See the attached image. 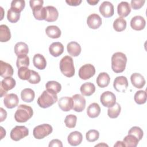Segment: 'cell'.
I'll use <instances>...</instances> for the list:
<instances>
[{
	"instance_id": "cell-1",
	"label": "cell",
	"mask_w": 147,
	"mask_h": 147,
	"mask_svg": "<svg viewBox=\"0 0 147 147\" xmlns=\"http://www.w3.org/2000/svg\"><path fill=\"white\" fill-rule=\"evenodd\" d=\"M57 101V94L52 90H48L44 91L37 99L38 106L43 109L48 108Z\"/></svg>"
},
{
	"instance_id": "cell-2",
	"label": "cell",
	"mask_w": 147,
	"mask_h": 147,
	"mask_svg": "<svg viewBox=\"0 0 147 147\" xmlns=\"http://www.w3.org/2000/svg\"><path fill=\"white\" fill-rule=\"evenodd\" d=\"M127 63V57L122 52H115L111 57V68L115 73L122 72Z\"/></svg>"
},
{
	"instance_id": "cell-3",
	"label": "cell",
	"mask_w": 147,
	"mask_h": 147,
	"mask_svg": "<svg viewBox=\"0 0 147 147\" xmlns=\"http://www.w3.org/2000/svg\"><path fill=\"white\" fill-rule=\"evenodd\" d=\"M33 114L32 108L26 105H20L14 114L15 120L20 123L26 122L32 118Z\"/></svg>"
},
{
	"instance_id": "cell-4",
	"label": "cell",
	"mask_w": 147,
	"mask_h": 147,
	"mask_svg": "<svg viewBox=\"0 0 147 147\" xmlns=\"http://www.w3.org/2000/svg\"><path fill=\"white\" fill-rule=\"evenodd\" d=\"M60 69L61 73L66 77H72L75 72L72 58L69 56L63 57L60 62Z\"/></svg>"
},
{
	"instance_id": "cell-5",
	"label": "cell",
	"mask_w": 147,
	"mask_h": 147,
	"mask_svg": "<svg viewBox=\"0 0 147 147\" xmlns=\"http://www.w3.org/2000/svg\"><path fill=\"white\" fill-rule=\"evenodd\" d=\"M53 128L51 125L44 123L36 126L33 131V134L36 139H42L52 133Z\"/></svg>"
},
{
	"instance_id": "cell-6",
	"label": "cell",
	"mask_w": 147,
	"mask_h": 147,
	"mask_svg": "<svg viewBox=\"0 0 147 147\" xmlns=\"http://www.w3.org/2000/svg\"><path fill=\"white\" fill-rule=\"evenodd\" d=\"M29 134L28 129L24 126H16L10 131L11 140L18 141Z\"/></svg>"
},
{
	"instance_id": "cell-7",
	"label": "cell",
	"mask_w": 147,
	"mask_h": 147,
	"mask_svg": "<svg viewBox=\"0 0 147 147\" xmlns=\"http://www.w3.org/2000/svg\"><path fill=\"white\" fill-rule=\"evenodd\" d=\"M79 76L83 80H87L92 77L95 74V69L91 64H84L79 70Z\"/></svg>"
},
{
	"instance_id": "cell-8",
	"label": "cell",
	"mask_w": 147,
	"mask_h": 147,
	"mask_svg": "<svg viewBox=\"0 0 147 147\" xmlns=\"http://www.w3.org/2000/svg\"><path fill=\"white\" fill-rule=\"evenodd\" d=\"M100 100L102 105L105 107H110L116 103V96L111 91H105L101 94Z\"/></svg>"
},
{
	"instance_id": "cell-9",
	"label": "cell",
	"mask_w": 147,
	"mask_h": 147,
	"mask_svg": "<svg viewBox=\"0 0 147 147\" xmlns=\"http://www.w3.org/2000/svg\"><path fill=\"white\" fill-rule=\"evenodd\" d=\"M16 84V82L15 79L11 77H7L3 79L1 82V97H3L6 94L9 90L13 89L15 87Z\"/></svg>"
},
{
	"instance_id": "cell-10",
	"label": "cell",
	"mask_w": 147,
	"mask_h": 147,
	"mask_svg": "<svg viewBox=\"0 0 147 147\" xmlns=\"http://www.w3.org/2000/svg\"><path fill=\"white\" fill-rule=\"evenodd\" d=\"M73 107L72 109L76 112H82L86 107V99L83 95L76 94L72 96Z\"/></svg>"
},
{
	"instance_id": "cell-11",
	"label": "cell",
	"mask_w": 147,
	"mask_h": 147,
	"mask_svg": "<svg viewBox=\"0 0 147 147\" xmlns=\"http://www.w3.org/2000/svg\"><path fill=\"white\" fill-rule=\"evenodd\" d=\"M113 87L117 91L125 92L128 87L127 78L123 76H117L114 80Z\"/></svg>"
},
{
	"instance_id": "cell-12",
	"label": "cell",
	"mask_w": 147,
	"mask_h": 147,
	"mask_svg": "<svg viewBox=\"0 0 147 147\" xmlns=\"http://www.w3.org/2000/svg\"><path fill=\"white\" fill-rule=\"evenodd\" d=\"M99 12L105 18H109L113 16L114 10L113 5L109 1L103 2L99 7Z\"/></svg>"
},
{
	"instance_id": "cell-13",
	"label": "cell",
	"mask_w": 147,
	"mask_h": 147,
	"mask_svg": "<svg viewBox=\"0 0 147 147\" xmlns=\"http://www.w3.org/2000/svg\"><path fill=\"white\" fill-rule=\"evenodd\" d=\"M19 99L18 96L13 93L7 94L3 99L5 106L8 109H13L18 106Z\"/></svg>"
},
{
	"instance_id": "cell-14",
	"label": "cell",
	"mask_w": 147,
	"mask_h": 147,
	"mask_svg": "<svg viewBox=\"0 0 147 147\" xmlns=\"http://www.w3.org/2000/svg\"><path fill=\"white\" fill-rule=\"evenodd\" d=\"M87 24L90 28L96 29L102 25V18L97 14H91L87 18Z\"/></svg>"
},
{
	"instance_id": "cell-15",
	"label": "cell",
	"mask_w": 147,
	"mask_h": 147,
	"mask_svg": "<svg viewBox=\"0 0 147 147\" xmlns=\"http://www.w3.org/2000/svg\"><path fill=\"white\" fill-rule=\"evenodd\" d=\"M146 21L144 17L140 16H136L130 21V26L132 29L136 30H141L144 29Z\"/></svg>"
},
{
	"instance_id": "cell-16",
	"label": "cell",
	"mask_w": 147,
	"mask_h": 147,
	"mask_svg": "<svg viewBox=\"0 0 147 147\" xmlns=\"http://www.w3.org/2000/svg\"><path fill=\"white\" fill-rule=\"evenodd\" d=\"M58 105L62 111H69L73 107L72 98L68 96L61 97L58 101Z\"/></svg>"
},
{
	"instance_id": "cell-17",
	"label": "cell",
	"mask_w": 147,
	"mask_h": 147,
	"mask_svg": "<svg viewBox=\"0 0 147 147\" xmlns=\"http://www.w3.org/2000/svg\"><path fill=\"white\" fill-rule=\"evenodd\" d=\"M68 142L71 146H78L80 145L83 140L82 133L78 131L71 132L68 136Z\"/></svg>"
},
{
	"instance_id": "cell-18",
	"label": "cell",
	"mask_w": 147,
	"mask_h": 147,
	"mask_svg": "<svg viewBox=\"0 0 147 147\" xmlns=\"http://www.w3.org/2000/svg\"><path fill=\"white\" fill-rule=\"evenodd\" d=\"M130 80L132 85L137 88H142L145 84L144 77L139 73H134L130 76Z\"/></svg>"
},
{
	"instance_id": "cell-19",
	"label": "cell",
	"mask_w": 147,
	"mask_h": 147,
	"mask_svg": "<svg viewBox=\"0 0 147 147\" xmlns=\"http://www.w3.org/2000/svg\"><path fill=\"white\" fill-rule=\"evenodd\" d=\"M46 17L45 20L47 22H54L57 20L59 17V12L56 7L52 6L45 7Z\"/></svg>"
},
{
	"instance_id": "cell-20",
	"label": "cell",
	"mask_w": 147,
	"mask_h": 147,
	"mask_svg": "<svg viewBox=\"0 0 147 147\" xmlns=\"http://www.w3.org/2000/svg\"><path fill=\"white\" fill-rule=\"evenodd\" d=\"M0 69H1V76L2 78H7L11 77L13 75V68L12 66L6 63L3 61L2 60L0 61Z\"/></svg>"
},
{
	"instance_id": "cell-21",
	"label": "cell",
	"mask_w": 147,
	"mask_h": 147,
	"mask_svg": "<svg viewBox=\"0 0 147 147\" xmlns=\"http://www.w3.org/2000/svg\"><path fill=\"white\" fill-rule=\"evenodd\" d=\"M50 54L54 57H58L64 52V46L60 42H55L51 44L49 47Z\"/></svg>"
},
{
	"instance_id": "cell-22",
	"label": "cell",
	"mask_w": 147,
	"mask_h": 147,
	"mask_svg": "<svg viewBox=\"0 0 147 147\" xmlns=\"http://www.w3.org/2000/svg\"><path fill=\"white\" fill-rule=\"evenodd\" d=\"M68 53L72 56H78L81 52V47L79 44L75 41H71L67 46Z\"/></svg>"
},
{
	"instance_id": "cell-23",
	"label": "cell",
	"mask_w": 147,
	"mask_h": 147,
	"mask_svg": "<svg viewBox=\"0 0 147 147\" xmlns=\"http://www.w3.org/2000/svg\"><path fill=\"white\" fill-rule=\"evenodd\" d=\"M131 11L130 5L127 2L122 1L117 6V12L119 16L122 17H127Z\"/></svg>"
},
{
	"instance_id": "cell-24",
	"label": "cell",
	"mask_w": 147,
	"mask_h": 147,
	"mask_svg": "<svg viewBox=\"0 0 147 147\" xmlns=\"http://www.w3.org/2000/svg\"><path fill=\"white\" fill-rule=\"evenodd\" d=\"M33 63L36 68L38 69H44L46 67L47 61L43 55L37 53L33 58Z\"/></svg>"
},
{
	"instance_id": "cell-25",
	"label": "cell",
	"mask_w": 147,
	"mask_h": 147,
	"mask_svg": "<svg viewBox=\"0 0 147 147\" xmlns=\"http://www.w3.org/2000/svg\"><path fill=\"white\" fill-rule=\"evenodd\" d=\"M80 90L83 95L89 96L95 91V86L91 82H86L81 86Z\"/></svg>"
},
{
	"instance_id": "cell-26",
	"label": "cell",
	"mask_w": 147,
	"mask_h": 147,
	"mask_svg": "<svg viewBox=\"0 0 147 147\" xmlns=\"http://www.w3.org/2000/svg\"><path fill=\"white\" fill-rule=\"evenodd\" d=\"M110 78L106 72L100 73L96 78V83L99 87H106L110 83Z\"/></svg>"
},
{
	"instance_id": "cell-27",
	"label": "cell",
	"mask_w": 147,
	"mask_h": 147,
	"mask_svg": "<svg viewBox=\"0 0 147 147\" xmlns=\"http://www.w3.org/2000/svg\"><path fill=\"white\" fill-rule=\"evenodd\" d=\"M100 113V107L97 103L90 104L87 109V114L90 118H94L99 116Z\"/></svg>"
},
{
	"instance_id": "cell-28",
	"label": "cell",
	"mask_w": 147,
	"mask_h": 147,
	"mask_svg": "<svg viewBox=\"0 0 147 147\" xmlns=\"http://www.w3.org/2000/svg\"><path fill=\"white\" fill-rule=\"evenodd\" d=\"M14 52L17 56L26 55L29 52L28 45L24 42H18L14 46Z\"/></svg>"
},
{
	"instance_id": "cell-29",
	"label": "cell",
	"mask_w": 147,
	"mask_h": 147,
	"mask_svg": "<svg viewBox=\"0 0 147 147\" xmlns=\"http://www.w3.org/2000/svg\"><path fill=\"white\" fill-rule=\"evenodd\" d=\"M47 35L52 38H57L60 37L61 32L59 28L55 25H50L46 28Z\"/></svg>"
},
{
	"instance_id": "cell-30",
	"label": "cell",
	"mask_w": 147,
	"mask_h": 147,
	"mask_svg": "<svg viewBox=\"0 0 147 147\" xmlns=\"http://www.w3.org/2000/svg\"><path fill=\"white\" fill-rule=\"evenodd\" d=\"M21 97L23 101L30 103L34 100L35 97V93L32 89L26 88L22 90L21 92Z\"/></svg>"
},
{
	"instance_id": "cell-31",
	"label": "cell",
	"mask_w": 147,
	"mask_h": 147,
	"mask_svg": "<svg viewBox=\"0 0 147 147\" xmlns=\"http://www.w3.org/2000/svg\"><path fill=\"white\" fill-rule=\"evenodd\" d=\"M11 38V33L9 28L6 25H0V41L7 42Z\"/></svg>"
},
{
	"instance_id": "cell-32",
	"label": "cell",
	"mask_w": 147,
	"mask_h": 147,
	"mask_svg": "<svg viewBox=\"0 0 147 147\" xmlns=\"http://www.w3.org/2000/svg\"><path fill=\"white\" fill-rule=\"evenodd\" d=\"M33 14L34 18L38 20H45L46 17L45 7L37 6L32 9Z\"/></svg>"
},
{
	"instance_id": "cell-33",
	"label": "cell",
	"mask_w": 147,
	"mask_h": 147,
	"mask_svg": "<svg viewBox=\"0 0 147 147\" xmlns=\"http://www.w3.org/2000/svg\"><path fill=\"white\" fill-rule=\"evenodd\" d=\"M121 107L118 103H115L112 107H109L107 110V115L111 118H116L121 113Z\"/></svg>"
},
{
	"instance_id": "cell-34",
	"label": "cell",
	"mask_w": 147,
	"mask_h": 147,
	"mask_svg": "<svg viewBox=\"0 0 147 147\" xmlns=\"http://www.w3.org/2000/svg\"><path fill=\"white\" fill-rule=\"evenodd\" d=\"M126 21L122 18H117L113 22V28L117 32H122L126 28Z\"/></svg>"
},
{
	"instance_id": "cell-35",
	"label": "cell",
	"mask_w": 147,
	"mask_h": 147,
	"mask_svg": "<svg viewBox=\"0 0 147 147\" xmlns=\"http://www.w3.org/2000/svg\"><path fill=\"white\" fill-rule=\"evenodd\" d=\"M139 142L138 139L132 134H128L126 136L123 140L125 146L129 147H136L138 145Z\"/></svg>"
},
{
	"instance_id": "cell-36",
	"label": "cell",
	"mask_w": 147,
	"mask_h": 147,
	"mask_svg": "<svg viewBox=\"0 0 147 147\" xmlns=\"http://www.w3.org/2000/svg\"><path fill=\"white\" fill-rule=\"evenodd\" d=\"M134 101L138 105L144 104L146 101V92L144 90H140L136 92L134 96Z\"/></svg>"
},
{
	"instance_id": "cell-37",
	"label": "cell",
	"mask_w": 147,
	"mask_h": 147,
	"mask_svg": "<svg viewBox=\"0 0 147 147\" xmlns=\"http://www.w3.org/2000/svg\"><path fill=\"white\" fill-rule=\"evenodd\" d=\"M20 13L13 10L11 7L7 11V18L10 22L16 23L20 20Z\"/></svg>"
},
{
	"instance_id": "cell-38",
	"label": "cell",
	"mask_w": 147,
	"mask_h": 147,
	"mask_svg": "<svg viewBox=\"0 0 147 147\" xmlns=\"http://www.w3.org/2000/svg\"><path fill=\"white\" fill-rule=\"evenodd\" d=\"M31 75V70L26 67H22L18 68V76L21 80H28Z\"/></svg>"
},
{
	"instance_id": "cell-39",
	"label": "cell",
	"mask_w": 147,
	"mask_h": 147,
	"mask_svg": "<svg viewBox=\"0 0 147 147\" xmlns=\"http://www.w3.org/2000/svg\"><path fill=\"white\" fill-rule=\"evenodd\" d=\"M25 2L24 0H13L11 2V8L18 13H21L24 9Z\"/></svg>"
},
{
	"instance_id": "cell-40",
	"label": "cell",
	"mask_w": 147,
	"mask_h": 147,
	"mask_svg": "<svg viewBox=\"0 0 147 147\" xmlns=\"http://www.w3.org/2000/svg\"><path fill=\"white\" fill-rule=\"evenodd\" d=\"M45 87L48 90H51L53 91L56 94L59 93L61 90V84L59 82L54 80L48 81L45 84Z\"/></svg>"
},
{
	"instance_id": "cell-41",
	"label": "cell",
	"mask_w": 147,
	"mask_h": 147,
	"mask_svg": "<svg viewBox=\"0 0 147 147\" xmlns=\"http://www.w3.org/2000/svg\"><path fill=\"white\" fill-rule=\"evenodd\" d=\"M16 65L18 68L22 67H28L29 65V58L27 55H22L17 56Z\"/></svg>"
},
{
	"instance_id": "cell-42",
	"label": "cell",
	"mask_w": 147,
	"mask_h": 147,
	"mask_svg": "<svg viewBox=\"0 0 147 147\" xmlns=\"http://www.w3.org/2000/svg\"><path fill=\"white\" fill-rule=\"evenodd\" d=\"M77 121V117L73 114H69L66 116L64 119L65 126L68 128H74L76 126Z\"/></svg>"
},
{
	"instance_id": "cell-43",
	"label": "cell",
	"mask_w": 147,
	"mask_h": 147,
	"mask_svg": "<svg viewBox=\"0 0 147 147\" xmlns=\"http://www.w3.org/2000/svg\"><path fill=\"white\" fill-rule=\"evenodd\" d=\"M86 140L89 142H94L96 141L99 137V133L98 130L92 129L88 130L86 133Z\"/></svg>"
},
{
	"instance_id": "cell-44",
	"label": "cell",
	"mask_w": 147,
	"mask_h": 147,
	"mask_svg": "<svg viewBox=\"0 0 147 147\" xmlns=\"http://www.w3.org/2000/svg\"><path fill=\"white\" fill-rule=\"evenodd\" d=\"M128 134H132L134 136L140 141L142 139L144 135V133L140 127L133 126L129 130Z\"/></svg>"
},
{
	"instance_id": "cell-45",
	"label": "cell",
	"mask_w": 147,
	"mask_h": 147,
	"mask_svg": "<svg viewBox=\"0 0 147 147\" xmlns=\"http://www.w3.org/2000/svg\"><path fill=\"white\" fill-rule=\"evenodd\" d=\"M28 80L32 84H37L40 82L41 78L38 72L33 70H31V75Z\"/></svg>"
},
{
	"instance_id": "cell-46",
	"label": "cell",
	"mask_w": 147,
	"mask_h": 147,
	"mask_svg": "<svg viewBox=\"0 0 147 147\" xmlns=\"http://www.w3.org/2000/svg\"><path fill=\"white\" fill-rule=\"evenodd\" d=\"M145 2V0H132L131 1V7L134 10H138L141 8Z\"/></svg>"
},
{
	"instance_id": "cell-47",
	"label": "cell",
	"mask_w": 147,
	"mask_h": 147,
	"mask_svg": "<svg viewBox=\"0 0 147 147\" xmlns=\"http://www.w3.org/2000/svg\"><path fill=\"white\" fill-rule=\"evenodd\" d=\"M43 3L44 1L42 0H31L29 1L30 6L32 9L37 6H42Z\"/></svg>"
},
{
	"instance_id": "cell-48",
	"label": "cell",
	"mask_w": 147,
	"mask_h": 147,
	"mask_svg": "<svg viewBox=\"0 0 147 147\" xmlns=\"http://www.w3.org/2000/svg\"><path fill=\"white\" fill-rule=\"evenodd\" d=\"M54 146H58V147H62L63 144L61 141L58 139H53L52 140L49 144V147H54Z\"/></svg>"
},
{
	"instance_id": "cell-49",
	"label": "cell",
	"mask_w": 147,
	"mask_h": 147,
	"mask_svg": "<svg viewBox=\"0 0 147 147\" xmlns=\"http://www.w3.org/2000/svg\"><path fill=\"white\" fill-rule=\"evenodd\" d=\"M66 3L70 6H78L82 3V0H66Z\"/></svg>"
},
{
	"instance_id": "cell-50",
	"label": "cell",
	"mask_w": 147,
	"mask_h": 147,
	"mask_svg": "<svg viewBox=\"0 0 147 147\" xmlns=\"http://www.w3.org/2000/svg\"><path fill=\"white\" fill-rule=\"evenodd\" d=\"M0 112H1V120L0 122H3L7 117V113L2 107L0 108Z\"/></svg>"
},
{
	"instance_id": "cell-51",
	"label": "cell",
	"mask_w": 147,
	"mask_h": 147,
	"mask_svg": "<svg viewBox=\"0 0 147 147\" xmlns=\"http://www.w3.org/2000/svg\"><path fill=\"white\" fill-rule=\"evenodd\" d=\"M87 2L91 5H95L99 2V0H87Z\"/></svg>"
},
{
	"instance_id": "cell-52",
	"label": "cell",
	"mask_w": 147,
	"mask_h": 147,
	"mask_svg": "<svg viewBox=\"0 0 147 147\" xmlns=\"http://www.w3.org/2000/svg\"><path fill=\"white\" fill-rule=\"evenodd\" d=\"M114 146H125L124 143L123 142L119 141H118Z\"/></svg>"
},
{
	"instance_id": "cell-53",
	"label": "cell",
	"mask_w": 147,
	"mask_h": 147,
	"mask_svg": "<svg viewBox=\"0 0 147 147\" xmlns=\"http://www.w3.org/2000/svg\"><path fill=\"white\" fill-rule=\"evenodd\" d=\"M1 139H2L3 137L6 136V131L3 129V128L2 127H1Z\"/></svg>"
},
{
	"instance_id": "cell-54",
	"label": "cell",
	"mask_w": 147,
	"mask_h": 147,
	"mask_svg": "<svg viewBox=\"0 0 147 147\" xmlns=\"http://www.w3.org/2000/svg\"><path fill=\"white\" fill-rule=\"evenodd\" d=\"M99 145H104V146H108V145H106V144H98V145H95V146H99Z\"/></svg>"
}]
</instances>
